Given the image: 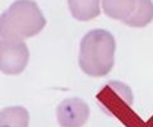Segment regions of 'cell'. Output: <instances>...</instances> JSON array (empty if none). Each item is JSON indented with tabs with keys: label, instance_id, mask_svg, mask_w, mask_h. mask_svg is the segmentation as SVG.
<instances>
[{
	"label": "cell",
	"instance_id": "obj_4",
	"mask_svg": "<svg viewBox=\"0 0 153 127\" xmlns=\"http://www.w3.org/2000/svg\"><path fill=\"white\" fill-rule=\"evenodd\" d=\"M30 51L23 41L0 38V71L7 75L21 74L26 69Z\"/></svg>",
	"mask_w": 153,
	"mask_h": 127
},
{
	"label": "cell",
	"instance_id": "obj_9",
	"mask_svg": "<svg viewBox=\"0 0 153 127\" xmlns=\"http://www.w3.org/2000/svg\"><path fill=\"white\" fill-rule=\"evenodd\" d=\"M30 113L23 107H7L0 111V127H28Z\"/></svg>",
	"mask_w": 153,
	"mask_h": 127
},
{
	"label": "cell",
	"instance_id": "obj_8",
	"mask_svg": "<svg viewBox=\"0 0 153 127\" xmlns=\"http://www.w3.org/2000/svg\"><path fill=\"white\" fill-rule=\"evenodd\" d=\"M153 21V3L152 0H137L131 15L124 22L125 26L142 28Z\"/></svg>",
	"mask_w": 153,
	"mask_h": 127
},
{
	"label": "cell",
	"instance_id": "obj_7",
	"mask_svg": "<svg viewBox=\"0 0 153 127\" xmlns=\"http://www.w3.org/2000/svg\"><path fill=\"white\" fill-rule=\"evenodd\" d=\"M135 4L137 0H102L101 5L107 17L124 23L134 12Z\"/></svg>",
	"mask_w": 153,
	"mask_h": 127
},
{
	"label": "cell",
	"instance_id": "obj_3",
	"mask_svg": "<svg viewBox=\"0 0 153 127\" xmlns=\"http://www.w3.org/2000/svg\"><path fill=\"white\" fill-rule=\"evenodd\" d=\"M97 101L107 113L112 115L121 121L124 116L134 115L131 112L133 93L130 88L120 81H110L97 95Z\"/></svg>",
	"mask_w": 153,
	"mask_h": 127
},
{
	"label": "cell",
	"instance_id": "obj_1",
	"mask_svg": "<svg viewBox=\"0 0 153 127\" xmlns=\"http://www.w3.org/2000/svg\"><path fill=\"white\" fill-rule=\"evenodd\" d=\"M115 51L116 42L110 32L92 29L87 32L80 41L79 66L88 76H106L114 68Z\"/></svg>",
	"mask_w": 153,
	"mask_h": 127
},
{
	"label": "cell",
	"instance_id": "obj_6",
	"mask_svg": "<svg viewBox=\"0 0 153 127\" xmlns=\"http://www.w3.org/2000/svg\"><path fill=\"white\" fill-rule=\"evenodd\" d=\"M68 7L74 19L87 22L100 15L101 0H68Z\"/></svg>",
	"mask_w": 153,
	"mask_h": 127
},
{
	"label": "cell",
	"instance_id": "obj_2",
	"mask_svg": "<svg viewBox=\"0 0 153 127\" xmlns=\"http://www.w3.org/2000/svg\"><path fill=\"white\" fill-rule=\"evenodd\" d=\"M46 19L33 0H16L0 15V38L25 41L38 35Z\"/></svg>",
	"mask_w": 153,
	"mask_h": 127
},
{
	"label": "cell",
	"instance_id": "obj_5",
	"mask_svg": "<svg viewBox=\"0 0 153 127\" xmlns=\"http://www.w3.org/2000/svg\"><path fill=\"white\" fill-rule=\"evenodd\" d=\"M56 117L61 127H83L89 118V107L80 98H68L57 106Z\"/></svg>",
	"mask_w": 153,
	"mask_h": 127
}]
</instances>
